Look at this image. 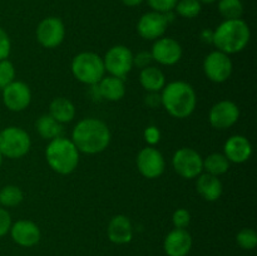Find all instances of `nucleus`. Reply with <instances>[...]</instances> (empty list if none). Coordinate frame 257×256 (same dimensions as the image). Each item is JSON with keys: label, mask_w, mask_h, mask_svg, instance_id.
Instances as JSON below:
<instances>
[{"label": "nucleus", "mask_w": 257, "mask_h": 256, "mask_svg": "<svg viewBox=\"0 0 257 256\" xmlns=\"http://www.w3.org/2000/svg\"><path fill=\"white\" fill-rule=\"evenodd\" d=\"M110 137L112 136L108 125L98 118L82 119L72 132V142L79 152L87 155H97L107 150Z\"/></svg>", "instance_id": "nucleus-1"}, {"label": "nucleus", "mask_w": 257, "mask_h": 256, "mask_svg": "<svg viewBox=\"0 0 257 256\" xmlns=\"http://www.w3.org/2000/svg\"><path fill=\"white\" fill-rule=\"evenodd\" d=\"M161 103L163 108L175 118H187L195 112L197 95L191 84L183 80L168 83L161 90Z\"/></svg>", "instance_id": "nucleus-2"}, {"label": "nucleus", "mask_w": 257, "mask_h": 256, "mask_svg": "<svg viewBox=\"0 0 257 256\" xmlns=\"http://www.w3.org/2000/svg\"><path fill=\"white\" fill-rule=\"evenodd\" d=\"M250 38V28L245 20H225L213 30L212 44L220 52L228 55L236 54L247 47Z\"/></svg>", "instance_id": "nucleus-3"}, {"label": "nucleus", "mask_w": 257, "mask_h": 256, "mask_svg": "<svg viewBox=\"0 0 257 256\" xmlns=\"http://www.w3.org/2000/svg\"><path fill=\"white\" fill-rule=\"evenodd\" d=\"M45 158L54 172L59 175H69L78 167L79 151L72 140L60 136L50 141L45 150Z\"/></svg>", "instance_id": "nucleus-4"}, {"label": "nucleus", "mask_w": 257, "mask_h": 256, "mask_svg": "<svg viewBox=\"0 0 257 256\" xmlns=\"http://www.w3.org/2000/svg\"><path fill=\"white\" fill-rule=\"evenodd\" d=\"M70 68L75 79L88 85L98 84L105 73L103 58L93 52H82L75 55Z\"/></svg>", "instance_id": "nucleus-5"}, {"label": "nucleus", "mask_w": 257, "mask_h": 256, "mask_svg": "<svg viewBox=\"0 0 257 256\" xmlns=\"http://www.w3.org/2000/svg\"><path fill=\"white\" fill-rule=\"evenodd\" d=\"M32 140L27 131L20 127H7L0 131V153L3 157L22 158L29 152Z\"/></svg>", "instance_id": "nucleus-6"}, {"label": "nucleus", "mask_w": 257, "mask_h": 256, "mask_svg": "<svg viewBox=\"0 0 257 256\" xmlns=\"http://www.w3.org/2000/svg\"><path fill=\"white\" fill-rule=\"evenodd\" d=\"M105 72L110 75L124 79L125 75L132 70L133 65V53L125 45H114L109 48L103 58Z\"/></svg>", "instance_id": "nucleus-7"}, {"label": "nucleus", "mask_w": 257, "mask_h": 256, "mask_svg": "<svg viewBox=\"0 0 257 256\" xmlns=\"http://www.w3.org/2000/svg\"><path fill=\"white\" fill-rule=\"evenodd\" d=\"M172 166L178 176L186 180H192L202 172L203 158L193 148L183 147L176 151L173 155Z\"/></svg>", "instance_id": "nucleus-8"}, {"label": "nucleus", "mask_w": 257, "mask_h": 256, "mask_svg": "<svg viewBox=\"0 0 257 256\" xmlns=\"http://www.w3.org/2000/svg\"><path fill=\"white\" fill-rule=\"evenodd\" d=\"M232 60L226 53L215 50L203 60V72L213 83H223L232 74Z\"/></svg>", "instance_id": "nucleus-9"}, {"label": "nucleus", "mask_w": 257, "mask_h": 256, "mask_svg": "<svg viewBox=\"0 0 257 256\" xmlns=\"http://www.w3.org/2000/svg\"><path fill=\"white\" fill-rule=\"evenodd\" d=\"M65 37L64 23L55 17L43 19L37 28V40L42 47L54 49L59 47Z\"/></svg>", "instance_id": "nucleus-10"}, {"label": "nucleus", "mask_w": 257, "mask_h": 256, "mask_svg": "<svg viewBox=\"0 0 257 256\" xmlns=\"http://www.w3.org/2000/svg\"><path fill=\"white\" fill-rule=\"evenodd\" d=\"M136 162H137V168L141 175L150 180L158 178L165 172V158H163L162 153L153 146H148V147L141 150Z\"/></svg>", "instance_id": "nucleus-11"}, {"label": "nucleus", "mask_w": 257, "mask_h": 256, "mask_svg": "<svg viewBox=\"0 0 257 256\" xmlns=\"http://www.w3.org/2000/svg\"><path fill=\"white\" fill-rule=\"evenodd\" d=\"M3 102L12 112H22L29 107L32 102V92L27 83L14 80L3 88Z\"/></svg>", "instance_id": "nucleus-12"}, {"label": "nucleus", "mask_w": 257, "mask_h": 256, "mask_svg": "<svg viewBox=\"0 0 257 256\" xmlns=\"http://www.w3.org/2000/svg\"><path fill=\"white\" fill-rule=\"evenodd\" d=\"M240 118V109L232 100H220L212 105L208 114L210 124L216 130H227Z\"/></svg>", "instance_id": "nucleus-13"}, {"label": "nucleus", "mask_w": 257, "mask_h": 256, "mask_svg": "<svg viewBox=\"0 0 257 256\" xmlns=\"http://www.w3.org/2000/svg\"><path fill=\"white\" fill-rule=\"evenodd\" d=\"M168 20L165 14L151 12L143 14L137 23V32L143 39L157 40L163 37L168 27Z\"/></svg>", "instance_id": "nucleus-14"}, {"label": "nucleus", "mask_w": 257, "mask_h": 256, "mask_svg": "<svg viewBox=\"0 0 257 256\" xmlns=\"http://www.w3.org/2000/svg\"><path fill=\"white\" fill-rule=\"evenodd\" d=\"M152 59L162 65H173L182 58V47L173 38L162 37L155 40L152 50Z\"/></svg>", "instance_id": "nucleus-15"}, {"label": "nucleus", "mask_w": 257, "mask_h": 256, "mask_svg": "<svg viewBox=\"0 0 257 256\" xmlns=\"http://www.w3.org/2000/svg\"><path fill=\"white\" fill-rule=\"evenodd\" d=\"M10 235L14 242L19 246L32 247L39 242L42 233L35 222L30 220H19L12 225Z\"/></svg>", "instance_id": "nucleus-16"}, {"label": "nucleus", "mask_w": 257, "mask_h": 256, "mask_svg": "<svg viewBox=\"0 0 257 256\" xmlns=\"http://www.w3.org/2000/svg\"><path fill=\"white\" fill-rule=\"evenodd\" d=\"M192 247V236L186 228H173L165 238L163 248L168 256H187Z\"/></svg>", "instance_id": "nucleus-17"}, {"label": "nucleus", "mask_w": 257, "mask_h": 256, "mask_svg": "<svg viewBox=\"0 0 257 256\" xmlns=\"http://www.w3.org/2000/svg\"><path fill=\"white\" fill-rule=\"evenodd\" d=\"M223 152L230 162L243 163L250 160L252 155V146L245 136H231L223 146Z\"/></svg>", "instance_id": "nucleus-18"}, {"label": "nucleus", "mask_w": 257, "mask_h": 256, "mask_svg": "<svg viewBox=\"0 0 257 256\" xmlns=\"http://www.w3.org/2000/svg\"><path fill=\"white\" fill-rule=\"evenodd\" d=\"M107 235L108 238L117 245L131 242L133 237V227L130 218L124 215L114 216L108 223Z\"/></svg>", "instance_id": "nucleus-19"}, {"label": "nucleus", "mask_w": 257, "mask_h": 256, "mask_svg": "<svg viewBox=\"0 0 257 256\" xmlns=\"http://www.w3.org/2000/svg\"><path fill=\"white\" fill-rule=\"evenodd\" d=\"M98 90V94L103 99H107L109 102H117L120 100L125 95V84L124 79L122 78L113 77H103L98 84H95Z\"/></svg>", "instance_id": "nucleus-20"}, {"label": "nucleus", "mask_w": 257, "mask_h": 256, "mask_svg": "<svg viewBox=\"0 0 257 256\" xmlns=\"http://www.w3.org/2000/svg\"><path fill=\"white\" fill-rule=\"evenodd\" d=\"M196 188L201 197L208 202L217 201L223 191V186L220 178L217 176L210 175V173H203V175L198 176Z\"/></svg>", "instance_id": "nucleus-21"}, {"label": "nucleus", "mask_w": 257, "mask_h": 256, "mask_svg": "<svg viewBox=\"0 0 257 256\" xmlns=\"http://www.w3.org/2000/svg\"><path fill=\"white\" fill-rule=\"evenodd\" d=\"M49 114L62 124L69 123L75 117V105L68 98H54L49 104Z\"/></svg>", "instance_id": "nucleus-22"}, {"label": "nucleus", "mask_w": 257, "mask_h": 256, "mask_svg": "<svg viewBox=\"0 0 257 256\" xmlns=\"http://www.w3.org/2000/svg\"><path fill=\"white\" fill-rule=\"evenodd\" d=\"M140 83L147 92H161L166 85V77L156 67H146L140 73Z\"/></svg>", "instance_id": "nucleus-23"}, {"label": "nucleus", "mask_w": 257, "mask_h": 256, "mask_svg": "<svg viewBox=\"0 0 257 256\" xmlns=\"http://www.w3.org/2000/svg\"><path fill=\"white\" fill-rule=\"evenodd\" d=\"M35 128H37L38 133L42 138L48 141H52L54 138H58L62 136L63 133V124L55 120L52 115L43 114L38 118L37 123H35Z\"/></svg>", "instance_id": "nucleus-24"}, {"label": "nucleus", "mask_w": 257, "mask_h": 256, "mask_svg": "<svg viewBox=\"0 0 257 256\" xmlns=\"http://www.w3.org/2000/svg\"><path fill=\"white\" fill-rule=\"evenodd\" d=\"M228 168H230V161L222 153H212L203 160V170H206V173L210 175L218 177L227 172Z\"/></svg>", "instance_id": "nucleus-25"}, {"label": "nucleus", "mask_w": 257, "mask_h": 256, "mask_svg": "<svg viewBox=\"0 0 257 256\" xmlns=\"http://www.w3.org/2000/svg\"><path fill=\"white\" fill-rule=\"evenodd\" d=\"M218 12L225 20L241 19L243 14V4L241 0H220Z\"/></svg>", "instance_id": "nucleus-26"}, {"label": "nucleus", "mask_w": 257, "mask_h": 256, "mask_svg": "<svg viewBox=\"0 0 257 256\" xmlns=\"http://www.w3.org/2000/svg\"><path fill=\"white\" fill-rule=\"evenodd\" d=\"M23 198V191L18 186L8 185L0 190V203L4 207H15L22 203Z\"/></svg>", "instance_id": "nucleus-27"}, {"label": "nucleus", "mask_w": 257, "mask_h": 256, "mask_svg": "<svg viewBox=\"0 0 257 256\" xmlns=\"http://www.w3.org/2000/svg\"><path fill=\"white\" fill-rule=\"evenodd\" d=\"M175 9L180 17L192 19L200 14L202 10V4L198 0H178Z\"/></svg>", "instance_id": "nucleus-28"}, {"label": "nucleus", "mask_w": 257, "mask_h": 256, "mask_svg": "<svg viewBox=\"0 0 257 256\" xmlns=\"http://www.w3.org/2000/svg\"><path fill=\"white\" fill-rule=\"evenodd\" d=\"M238 246L245 250H252L257 245V233L252 228H242L236 236Z\"/></svg>", "instance_id": "nucleus-29"}, {"label": "nucleus", "mask_w": 257, "mask_h": 256, "mask_svg": "<svg viewBox=\"0 0 257 256\" xmlns=\"http://www.w3.org/2000/svg\"><path fill=\"white\" fill-rule=\"evenodd\" d=\"M15 80V68L10 60H0V89Z\"/></svg>", "instance_id": "nucleus-30"}, {"label": "nucleus", "mask_w": 257, "mask_h": 256, "mask_svg": "<svg viewBox=\"0 0 257 256\" xmlns=\"http://www.w3.org/2000/svg\"><path fill=\"white\" fill-rule=\"evenodd\" d=\"M172 222L175 228H186L191 222V215L186 208H178L173 212Z\"/></svg>", "instance_id": "nucleus-31"}, {"label": "nucleus", "mask_w": 257, "mask_h": 256, "mask_svg": "<svg viewBox=\"0 0 257 256\" xmlns=\"http://www.w3.org/2000/svg\"><path fill=\"white\" fill-rule=\"evenodd\" d=\"M147 2L148 5L153 9V12L165 14V13L172 12L175 9L178 0H147Z\"/></svg>", "instance_id": "nucleus-32"}, {"label": "nucleus", "mask_w": 257, "mask_h": 256, "mask_svg": "<svg viewBox=\"0 0 257 256\" xmlns=\"http://www.w3.org/2000/svg\"><path fill=\"white\" fill-rule=\"evenodd\" d=\"M10 50H12V42L9 35L3 28H0V60L8 59Z\"/></svg>", "instance_id": "nucleus-33"}, {"label": "nucleus", "mask_w": 257, "mask_h": 256, "mask_svg": "<svg viewBox=\"0 0 257 256\" xmlns=\"http://www.w3.org/2000/svg\"><path fill=\"white\" fill-rule=\"evenodd\" d=\"M12 216L5 208H0V237L7 235L12 227Z\"/></svg>", "instance_id": "nucleus-34"}, {"label": "nucleus", "mask_w": 257, "mask_h": 256, "mask_svg": "<svg viewBox=\"0 0 257 256\" xmlns=\"http://www.w3.org/2000/svg\"><path fill=\"white\" fill-rule=\"evenodd\" d=\"M152 60L153 59L151 52H140L137 55H133V65H137L141 69L150 67V63Z\"/></svg>", "instance_id": "nucleus-35"}, {"label": "nucleus", "mask_w": 257, "mask_h": 256, "mask_svg": "<svg viewBox=\"0 0 257 256\" xmlns=\"http://www.w3.org/2000/svg\"><path fill=\"white\" fill-rule=\"evenodd\" d=\"M145 140L146 142L150 146H155L160 142L161 140V132L157 127L155 125H151V127L146 128L145 131Z\"/></svg>", "instance_id": "nucleus-36"}, {"label": "nucleus", "mask_w": 257, "mask_h": 256, "mask_svg": "<svg viewBox=\"0 0 257 256\" xmlns=\"http://www.w3.org/2000/svg\"><path fill=\"white\" fill-rule=\"evenodd\" d=\"M150 94L146 97V104L151 108H156L158 105H162L161 103V94H158V92H148Z\"/></svg>", "instance_id": "nucleus-37"}, {"label": "nucleus", "mask_w": 257, "mask_h": 256, "mask_svg": "<svg viewBox=\"0 0 257 256\" xmlns=\"http://www.w3.org/2000/svg\"><path fill=\"white\" fill-rule=\"evenodd\" d=\"M212 38H213L212 30L205 29V30H202V33H201V39H202L203 42L212 43Z\"/></svg>", "instance_id": "nucleus-38"}, {"label": "nucleus", "mask_w": 257, "mask_h": 256, "mask_svg": "<svg viewBox=\"0 0 257 256\" xmlns=\"http://www.w3.org/2000/svg\"><path fill=\"white\" fill-rule=\"evenodd\" d=\"M145 0H122V3L127 7H137V5L142 4Z\"/></svg>", "instance_id": "nucleus-39"}, {"label": "nucleus", "mask_w": 257, "mask_h": 256, "mask_svg": "<svg viewBox=\"0 0 257 256\" xmlns=\"http://www.w3.org/2000/svg\"><path fill=\"white\" fill-rule=\"evenodd\" d=\"M198 2H200L201 4H202V3L203 4H212V3H215L216 0H198Z\"/></svg>", "instance_id": "nucleus-40"}, {"label": "nucleus", "mask_w": 257, "mask_h": 256, "mask_svg": "<svg viewBox=\"0 0 257 256\" xmlns=\"http://www.w3.org/2000/svg\"><path fill=\"white\" fill-rule=\"evenodd\" d=\"M3 158H4V157H3V155H2V153H0V166L3 165Z\"/></svg>", "instance_id": "nucleus-41"}]
</instances>
